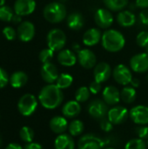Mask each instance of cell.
Masks as SVG:
<instances>
[{
    "label": "cell",
    "mask_w": 148,
    "mask_h": 149,
    "mask_svg": "<svg viewBox=\"0 0 148 149\" xmlns=\"http://www.w3.org/2000/svg\"><path fill=\"white\" fill-rule=\"evenodd\" d=\"M38 100L44 108L52 110L62 104L64 94L57 85L49 84L41 89L38 94Z\"/></svg>",
    "instance_id": "obj_1"
},
{
    "label": "cell",
    "mask_w": 148,
    "mask_h": 149,
    "mask_svg": "<svg viewBox=\"0 0 148 149\" xmlns=\"http://www.w3.org/2000/svg\"><path fill=\"white\" fill-rule=\"evenodd\" d=\"M101 43L106 51L118 52L124 48L126 39L120 31L114 29H109L102 34Z\"/></svg>",
    "instance_id": "obj_2"
},
{
    "label": "cell",
    "mask_w": 148,
    "mask_h": 149,
    "mask_svg": "<svg viewBox=\"0 0 148 149\" xmlns=\"http://www.w3.org/2000/svg\"><path fill=\"white\" fill-rule=\"evenodd\" d=\"M67 14L65 6L59 2H52L48 3L43 11L44 17L51 24L62 22Z\"/></svg>",
    "instance_id": "obj_3"
},
{
    "label": "cell",
    "mask_w": 148,
    "mask_h": 149,
    "mask_svg": "<svg viewBox=\"0 0 148 149\" xmlns=\"http://www.w3.org/2000/svg\"><path fill=\"white\" fill-rule=\"evenodd\" d=\"M47 45L53 52L61 51L66 44V35L60 29H52L47 34Z\"/></svg>",
    "instance_id": "obj_4"
},
{
    "label": "cell",
    "mask_w": 148,
    "mask_h": 149,
    "mask_svg": "<svg viewBox=\"0 0 148 149\" xmlns=\"http://www.w3.org/2000/svg\"><path fill=\"white\" fill-rule=\"evenodd\" d=\"M38 100L36 97L32 94L26 93L23 95L17 103V108L19 113L24 116L31 115L37 109Z\"/></svg>",
    "instance_id": "obj_5"
},
{
    "label": "cell",
    "mask_w": 148,
    "mask_h": 149,
    "mask_svg": "<svg viewBox=\"0 0 148 149\" xmlns=\"http://www.w3.org/2000/svg\"><path fill=\"white\" fill-rule=\"evenodd\" d=\"M113 76L114 80L122 86H127L133 79V74L131 70L125 65L120 64L116 65L113 71Z\"/></svg>",
    "instance_id": "obj_6"
},
{
    "label": "cell",
    "mask_w": 148,
    "mask_h": 149,
    "mask_svg": "<svg viewBox=\"0 0 148 149\" xmlns=\"http://www.w3.org/2000/svg\"><path fill=\"white\" fill-rule=\"evenodd\" d=\"M105 141L94 134H85L82 136L78 143L79 149H102Z\"/></svg>",
    "instance_id": "obj_7"
},
{
    "label": "cell",
    "mask_w": 148,
    "mask_h": 149,
    "mask_svg": "<svg viewBox=\"0 0 148 149\" xmlns=\"http://www.w3.org/2000/svg\"><path fill=\"white\" fill-rule=\"evenodd\" d=\"M94 21L99 28L107 29L113 24V16L110 10L100 8L94 14Z\"/></svg>",
    "instance_id": "obj_8"
},
{
    "label": "cell",
    "mask_w": 148,
    "mask_h": 149,
    "mask_svg": "<svg viewBox=\"0 0 148 149\" xmlns=\"http://www.w3.org/2000/svg\"><path fill=\"white\" fill-rule=\"evenodd\" d=\"M131 69L138 73H144L148 71V54L141 52L134 55L130 59Z\"/></svg>",
    "instance_id": "obj_9"
},
{
    "label": "cell",
    "mask_w": 148,
    "mask_h": 149,
    "mask_svg": "<svg viewBox=\"0 0 148 149\" xmlns=\"http://www.w3.org/2000/svg\"><path fill=\"white\" fill-rule=\"evenodd\" d=\"M77 57L79 65L85 69H92L97 65L96 55L90 49H81L78 52Z\"/></svg>",
    "instance_id": "obj_10"
},
{
    "label": "cell",
    "mask_w": 148,
    "mask_h": 149,
    "mask_svg": "<svg viewBox=\"0 0 148 149\" xmlns=\"http://www.w3.org/2000/svg\"><path fill=\"white\" fill-rule=\"evenodd\" d=\"M107 104L101 100H94L88 106V113L94 119H103L108 113Z\"/></svg>",
    "instance_id": "obj_11"
},
{
    "label": "cell",
    "mask_w": 148,
    "mask_h": 149,
    "mask_svg": "<svg viewBox=\"0 0 148 149\" xmlns=\"http://www.w3.org/2000/svg\"><path fill=\"white\" fill-rule=\"evenodd\" d=\"M128 111L121 106L115 107L108 111L107 118L113 125H120L124 123L128 118Z\"/></svg>",
    "instance_id": "obj_12"
},
{
    "label": "cell",
    "mask_w": 148,
    "mask_h": 149,
    "mask_svg": "<svg viewBox=\"0 0 148 149\" xmlns=\"http://www.w3.org/2000/svg\"><path fill=\"white\" fill-rule=\"evenodd\" d=\"M129 116L134 123L147 125L148 124V107L143 105L136 106L132 108Z\"/></svg>",
    "instance_id": "obj_13"
},
{
    "label": "cell",
    "mask_w": 148,
    "mask_h": 149,
    "mask_svg": "<svg viewBox=\"0 0 148 149\" xmlns=\"http://www.w3.org/2000/svg\"><path fill=\"white\" fill-rule=\"evenodd\" d=\"M112 75V68L109 64L106 62H100L97 64L93 70V76L94 80L104 83L107 81Z\"/></svg>",
    "instance_id": "obj_14"
},
{
    "label": "cell",
    "mask_w": 148,
    "mask_h": 149,
    "mask_svg": "<svg viewBox=\"0 0 148 149\" xmlns=\"http://www.w3.org/2000/svg\"><path fill=\"white\" fill-rule=\"evenodd\" d=\"M40 73L44 81L48 84H53L54 82H56L59 76L57 66L51 62L43 64Z\"/></svg>",
    "instance_id": "obj_15"
},
{
    "label": "cell",
    "mask_w": 148,
    "mask_h": 149,
    "mask_svg": "<svg viewBox=\"0 0 148 149\" xmlns=\"http://www.w3.org/2000/svg\"><path fill=\"white\" fill-rule=\"evenodd\" d=\"M35 35V26L31 22H22L17 28V36L23 42L31 41Z\"/></svg>",
    "instance_id": "obj_16"
},
{
    "label": "cell",
    "mask_w": 148,
    "mask_h": 149,
    "mask_svg": "<svg viewBox=\"0 0 148 149\" xmlns=\"http://www.w3.org/2000/svg\"><path fill=\"white\" fill-rule=\"evenodd\" d=\"M36 8L35 0H17L14 3V10L16 14L26 16L31 14Z\"/></svg>",
    "instance_id": "obj_17"
},
{
    "label": "cell",
    "mask_w": 148,
    "mask_h": 149,
    "mask_svg": "<svg viewBox=\"0 0 148 149\" xmlns=\"http://www.w3.org/2000/svg\"><path fill=\"white\" fill-rule=\"evenodd\" d=\"M78 60V57L75 53L69 49H62L58 54V61L61 65L71 67L73 66Z\"/></svg>",
    "instance_id": "obj_18"
},
{
    "label": "cell",
    "mask_w": 148,
    "mask_h": 149,
    "mask_svg": "<svg viewBox=\"0 0 148 149\" xmlns=\"http://www.w3.org/2000/svg\"><path fill=\"white\" fill-rule=\"evenodd\" d=\"M103 100L107 105H116L120 102V93L117 87L113 86H108L103 90Z\"/></svg>",
    "instance_id": "obj_19"
},
{
    "label": "cell",
    "mask_w": 148,
    "mask_h": 149,
    "mask_svg": "<svg viewBox=\"0 0 148 149\" xmlns=\"http://www.w3.org/2000/svg\"><path fill=\"white\" fill-rule=\"evenodd\" d=\"M66 24L68 28L72 31H79L85 24V18L80 12L74 11L68 15L66 18Z\"/></svg>",
    "instance_id": "obj_20"
},
{
    "label": "cell",
    "mask_w": 148,
    "mask_h": 149,
    "mask_svg": "<svg viewBox=\"0 0 148 149\" xmlns=\"http://www.w3.org/2000/svg\"><path fill=\"white\" fill-rule=\"evenodd\" d=\"M102 38V34L98 28L88 29L83 36V43L86 46L96 45Z\"/></svg>",
    "instance_id": "obj_21"
},
{
    "label": "cell",
    "mask_w": 148,
    "mask_h": 149,
    "mask_svg": "<svg viewBox=\"0 0 148 149\" xmlns=\"http://www.w3.org/2000/svg\"><path fill=\"white\" fill-rule=\"evenodd\" d=\"M117 22L122 27H131L135 24L136 17L130 10H121L117 15Z\"/></svg>",
    "instance_id": "obj_22"
},
{
    "label": "cell",
    "mask_w": 148,
    "mask_h": 149,
    "mask_svg": "<svg viewBox=\"0 0 148 149\" xmlns=\"http://www.w3.org/2000/svg\"><path fill=\"white\" fill-rule=\"evenodd\" d=\"M50 128L58 134H62L68 128V122L62 116H55L50 120Z\"/></svg>",
    "instance_id": "obj_23"
},
{
    "label": "cell",
    "mask_w": 148,
    "mask_h": 149,
    "mask_svg": "<svg viewBox=\"0 0 148 149\" xmlns=\"http://www.w3.org/2000/svg\"><path fill=\"white\" fill-rule=\"evenodd\" d=\"M54 148L55 149H75V143L72 136L62 134L56 138Z\"/></svg>",
    "instance_id": "obj_24"
},
{
    "label": "cell",
    "mask_w": 148,
    "mask_h": 149,
    "mask_svg": "<svg viewBox=\"0 0 148 149\" xmlns=\"http://www.w3.org/2000/svg\"><path fill=\"white\" fill-rule=\"evenodd\" d=\"M81 112V107L79 102L77 100H70L66 102L63 108H62V113L65 117L68 118H73L78 116Z\"/></svg>",
    "instance_id": "obj_25"
},
{
    "label": "cell",
    "mask_w": 148,
    "mask_h": 149,
    "mask_svg": "<svg viewBox=\"0 0 148 149\" xmlns=\"http://www.w3.org/2000/svg\"><path fill=\"white\" fill-rule=\"evenodd\" d=\"M27 80H28L27 74L21 71L15 72L14 73H12V75L10 78V83L11 86L14 88L23 87L27 83Z\"/></svg>",
    "instance_id": "obj_26"
},
{
    "label": "cell",
    "mask_w": 148,
    "mask_h": 149,
    "mask_svg": "<svg viewBox=\"0 0 148 149\" xmlns=\"http://www.w3.org/2000/svg\"><path fill=\"white\" fill-rule=\"evenodd\" d=\"M136 91L133 86H126L120 92V99L126 104H131L136 100Z\"/></svg>",
    "instance_id": "obj_27"
},
{
    "label": "cell",
    "mask_w": 148,
    "mask_h": 149,
    "mask_svg": "<svg viewBox=\"0 0 148 149\" xmlns=\"http://www.w3.org/2000/svg\"><path fill=\"white\" fill-rule=\"evenodd\" d=\"M105 5L113 11H121L128 4V0H104Z\"/></svg>",
    "instance_id": "obj_28"
},
{
    "label": "cell",
    "mask_w": 148,
    "mask_h": 149,
    "mask_svg": "<svg viewBox=\"0 0 148 149\" xmlns=\"http://www.w3.org/2000/svg\"><path fill=\"white\" fill-rule=\"evenodd\" d=\"M72 82H73V78L71 74L61 73L56 81V85L58 87H59L61 90H63V89H66V88L70 87L72 86Z\"/></svg>",
    "instance_id": "obj_29"
},
{
    "label": "cell",
    "mask_w": 148,
    "mask_h": 149,
    "mask_svg": "<svg viewBox=\"0 0 148 149\" xmlns=\"http://www.w3.org/2000/svg\"><path fill=\"white\" fill-rule=\"evenodd\" d=\"M84 128H85L84 123L79 120H73L72 122H71V124L68 127L69 133L71 134L72 136H79V135H80L83 133Z\"/></svg>",
    "instance_id": "obj_30"
},
{
    "label": "cell",
    "mask_w": 148,
    "mask_h": 149,
    "mask_svg": "<svg viewBox=\"0 0 148 149\" xmlns=\"http://www.w3.org/2000/svg\"><path fill=\"white\" fill-rule=\"evenodd\" d=\"M91 95V92L88 87L81 86L75 93V100L78 102H85L89 100Z\"/></svg>",
    "instance_id": "obj_31"
},
{
    "label": "cell",
    "mask_w": 148,
    "mask_h": 149,
    "mask_svg": "<svg viewBox=\"0 0 148 149\" xmlns=\"http://www.w3.org/2000/svg\"><path fill=\"white\" fill-rule=\"evenodd\" d=\"M19 136L24 142H32L34 138V131L30 127H23L19 131Z\"/></svg>",
    "instance_id": "obj_32"
},
{
    "label": "cell",
    "mask_w": 148,
    "mask_h": 149,
    "mask_svg": "<svg viewBox=\"0 0 148 149\" xmlns=\"http://www.w3.org/2000/svg\"><path fill=\"white\" fill-rule=\"evenodd\" d=\"M147 144L142 139H133L129 141L126 146L125 149H147Z\"/></svg>",
    "instance_id": "obj_33"
},
{
    "label": "cell",
    "mask_w": 148,
    "mask_h": 149,
    "mask_svg": "<svg viewBox=\"0 0 148 149\" xmlns=\"http://www.w3.org/2000/svg\"><path fill=\"white\" fill-rule=\"evenodd\" d=\"M13 16L14 14L11 8L5 5L0 6V20L3 22H10L12 20Z\"/></svg>",
    "instance_id": "obj_34"
},
{
    "label": "cell",
    "mask_w": 148,
    "mask_h": 149,
    "mask_svg": "<svg viewBox=\"0 0 148 149\" xmlns=\"http://www.w3.org/2000/svg\"><path fill=\"white\" fill-rule=\"evenodd\" d=\"M53 54H54V52H53L51 49H50V48L48 47V48L43 49V50L39 52L38 58H39V60H40L43 64H45V63L51 62V60L52 58H53Z\"/></svg>",
    "instance_id": "obj_35"
},
{
    "label": "cell",
    "mask_w": 148,
    "mask_h": 149,
    "mask_svg": "<svg viewBox=\"0 0 148 149\" xmlns=\"http://www.w3.org/2000/svg\"><path fill=\"white\" fill-rule=\"evenodd\" d=\"M136 43L139 46L146 48L148 45V31H140L136 37Z\"/></svg>",
    "instance_id": "obj_36"
},
{
    "label": "cell",
    "mask_w": 148,
    "mask_h": 149,
    "mask_svg": "<svg viewBox=\"0 0 148 149\" xmlns=\"http://www.w3.org/2000/svg\"><path fill=\"white\" fill-rule=\"evenodd\" d=\"M3 35L5 36V38L8 39V40H13L16 38L17 37V33L15 31V30L10 26H7L5 27L3 30Z\"/></svg>",
    "instance_id": "obj_37"
},
{
    "label": "cell",
    "mask_w": 148,
    "mask_h": 149,
    "mask_svg": "<svg viewBox=\"0 0 148 149\" xmlns=\"http://www.w3.org/2000/svg\"><path fill=\"white\" fill-rule=\"evenodd\" d=\"M9 81H10V79L8 77L7 72L3 68L0 67V89L3 88L8 84Z\"/></svg>",
    "instance_id": "obj_38"
},
{
    "label": "cell",
    "mask_w": 148,
    "mask_h": 149,
    "mask_svg": "<svg viewBox=\"0 0 148 149\" xmlns=\"http://www.w3.org/2000/svg\"><path fill=\"white\" fill-rule=\"evenodd\" d=\"M100 127L105 132H110V131H112V129L113 127V124L108 120V118L107 119L103 118V120L100 122Z\"/></svg>",
    "instance_id": "obj_39"
},
{
    "label": "cell",
    "mask_w": 148,
    "mask_h": 149,
    "mask_svg": "<svg viewBox=\"0 0 148 149\" xmlns=\"http://www.w3.org/2000/svg\"><path fill=\"white\" fill-rule=\"evenodd\" d=\"M101 87H102L101 86V83L94 80V81H92L90 84V86H89L88 88H89L91 93H92V94H98L101 91Z\"/></svg>",
    "instance_id": "obj_40"
},
{
    "label": "cell",
    "mask_w": 148,
    "mask_h": 149,
    "mask_svg": "<svg viewBox=\"0 0 148 149\" xmlns=\"http://www.w3.org/2000/svg\"><path fill=\"white\" fill-rule=\"evenodd\" d=\"M136 134L140 139L148 140V127H140L136 128Z\"/></svg>",
    "instance_id": "obj_41"
},
{
    "label": "cell",
    "mask_w": 148,
    "mask_h": 149,
    "mask_svg": "<svg viewBox=\"0 0 148 149\" xmlns=\"http://www.w3.org/2000/svg\"><path fill=\"white\" fill-rule=\"evenodd\" d=\"M139 17H140V22L143 24L148 25V9H143L141 12L140 13Z\"/></svg>",
    "instance_id": "obj_42"
},
{
    "label": "cell",
    "mask_w": 148,
    "mask_h": 149,
    "mask_svg": "<svg viewBox=\"0 0 148 149\" xmlns=\"http://www.w3.org/2000/svg\"><path fill=\"white\" fill-rule=\"evenodd\" d=\"M24 149H43V147L38 144V143H36V142H30V143H27Z\"/></svg>",
    "instance_id": "obj_43"
},
{
    "label": "cell",
    "mask_w": 148,
    "mask_h": 149,
    "mask_svg": "<svg viewBox=\"0 0 148 149\" xmlns=\"http://www.w3.org/2000/svg\"><path fill=\"white\" fill-rule=\"evenodd\" d=\"M136 6L141 9H147L148 8V0H136L135 1Z\"/></svg>",
    "instance_id": "obj_44"
},
{
    "label": "cell",
    "mask_w": 148,
    "mask_h": 149,
    "mask_svg": "<svg viewBox=\"0 0 148 149\" xmlns=\"http://www.w3.org/2000/svg\"><path fill=\"white\" fill-rule=\"evenodd\" d=\"M130 84L132 85V86H133V87L137 88V87H139V86H140V79H137V78H133V79H132V81H131V83H130Z\"/></svg>",
    "instance_id": "obj_45"
},
{
    "label": "cell",
    "mask_w": 148,
    "mask_h": 149,
    "mask_svg": "<svg viewBox=\"0 0 148 149\" xmlns=\"http://www.w3.org/2000/svg\"><path fill=\"white\" fill-rule=\"evenodd\" d=\"M5 149H24L20 145H18V144H17V143H10V144H9L7 147H6V148Z\"/></svg>",
    "instance_id": "obj_46"
},
{
    "label": "cell",
    "mask_w": 148,
    "mask_h": 149,
    "mask_svg": "<svg viewBox=\"0 0 148 149\" xmlns=\"http://www.w3.org/2000/svg\"><path fill=\"white\" fill-rule=\"evenodd\" d=\"M21 20H22V16H20V15L15 13L14 16H13V17H12V21H13L14 23H20Z\"/></svg>",
    "instance_id": "obj_47"
},
{
    "label": "cell",
    "mask_w": 148,
    "mask_h": 149,
    "mask_svg": "<svg viewBox=\"0 0 148 149\" xmlns=\"http://www.w3.org/2000/svg\"><path fill=\"white\" fill-rule=\"evenodd\" d=\"M73 49H74V51H76L77 52H79L81 49H80V46L78 45V44H74L73 45Z\"/></svg>",
    "instance_id": "obj_48"
},
{
    "label": "cell",
    "mask_w": 148,
    "mask_h": 149,
    "mask_svg": "<svg viewBox=\"0 0 148 149\" xmlns=\"http://www.w3.org/2000/svg\"><path fill=\"white\" fill-rule=\"evenodd\" d=\"M5 3V0H0V6H3Z\"/></svg>",
    "instance_id": "obj_49"
},
{
    "label": "cell",
    "mask_w": 148,
    "mask_h": 149,
    "mask_svg": "<svg viewBox=\"0 0 148 149\" xmlns=\"http://www.w3.org/2000/svg\"><path fill=\"white\" fill-rule=\"evenodd\" d=\"M1 146H2V138L0 136V148H1Z\"/></svg>",
    "instance_id": "obj_50"
},
{
    "label": "cell",
    "mask_w": 148,
    "mask_h": 149,
    "mask_svg": "<svg viewBox=\"0 0 148 149\" xmlns=\"http://www.w3.org/2000/svg\"><path fill=\"white\" fill-rule=\"evenodd\" d=\"M146 52H147V53L148 54V45L147 46V47H146Z\"/></svg>",
    "instance_id": "obj_51"
},
{
    "label": "cell",
    "mask_w": 148,
    "mask_h": 149,
    "mask_svg": "<svg viewBox=\"0 0 148 149\" xmlns=\"http://www.w3.org/2000/svg\"><path fill=\"white\" fill-rule=\"evenodd\" d=\"M105 149H114V148H105Z\"/></svg>",
    "instance_id": "obj_52"
},
{
    "label": "cell",
    "mask_w": 148,
    "mask_h": 149,
    "mask_svg": "<svg viewBox=\"0 0 148 149\" xmlns=\"http://www.w3.org/2000/svg\"><path fill=\"white\" fill-rule=\"evenodd\" d=\"M147 79H148V76H147Z\"/></svg>",
    "instance_id": "obj_53"
},
{
    "label": "cell",
    "mask_w": 148,
    "mask_h": 149,
    "mask_svg": "<svg viewBox=\"0 0 148 149\" xmlns=\"http://www.w3.org/2000/svg\"><path fill=\"white\" fill-rule=\"evenodd\" d=\"M147 146H148V140H147Z\"/></svg>",
    "instance_id": "obj_54"
}]
</instances>
